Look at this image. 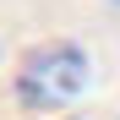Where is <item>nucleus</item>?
I'll use <instances>...</instances> for the list:
<instances>
[{
  "label": "nucleus",
  "mask_w": 120,
  "mask_h": 120,
  "mask_svg": "<svg viewBox=\"0 0 120 120\" xmlns=\"http://www.w3.org/2000/svg\"><path fill=\"white\" fill-rule=\"evenodd\" d=\"M87 49L71 44V38H49V44H33L16 66V98L27 109L49 115V109H71L76 98L87 93Z\"/></svg>",
  "instance_id": "nucleus-1"
},
{
  "label": "nucleus",
  "mask_w": 120,
  "mask_h": 120,
  "mask_svg": "<svg viewBox=\"0 0 120 120\" xmlns=\"http://www.w3.org/2000/svg\"><path fill=\"white\" fill-rule=\"evenodd\" d=\"M109 6H120V0H109Z\"/></svg>",
  "instance_id": "nucleus-2"
}]
</instances>
